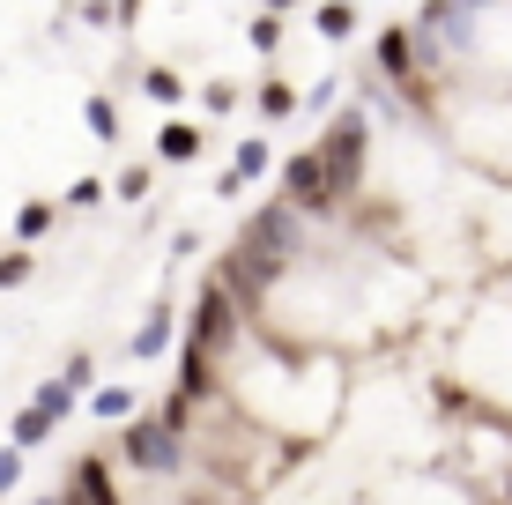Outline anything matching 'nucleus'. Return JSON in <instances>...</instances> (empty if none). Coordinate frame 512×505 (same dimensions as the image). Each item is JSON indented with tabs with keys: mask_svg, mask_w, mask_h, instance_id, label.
<instances>
[{
	"mask_svg": "<svg viewBox=\"0 0 512 505\" xmlns=\"http://www.w3.org/2000/svg\"><path fill=\"white\" fill-rule=\"evenodd\" d=\"M364 156H372V119H364V104H357V112L334 119L327 142H320V171H327V194L334 201L364 186Z\"/></svg>",
	"mask_w": 512,
	"mask_h": 505,
	"instance_id": "nucleus-1",
	"label": "nucleus"
},
{
	"mask_svg": "<svg viewBox=\"0 0 512 505\" xmlns=\"http://www.w3.org/2000/svg\"><path fill=\"white\" fill-rule=\"evenodd\" d=\"M119 454H127V468H141V476H179L186 468V431L164 424V416H127V424H119Z\"/></svg>",
	"mask_w": 512,
	"mask_h": 505,
	"instance_id": "nucleus-2",
	"label": "nucleus"
},
{
	"mask_svg": "<svg viewBox=\"0 0 512 505\" xmlns=\"http://www.w3.org/2000/svg\"><path fill=\"white\" fill-rule=\"evenodd\" d=\"M238 335H245V305H238L223 283H208L201 305H193V320H186V342H179V350H193V357L216 364V357H231Z\"/></svg>",
	"mask_w": 512,
	"mask_h": 505,
	"instance_id": "nucleus-3",
	"label": "nucleus"
},
{
	"mask_svg": "<svg viewBox=\"0 0 512 505\" xmlns=\"http://www.w3.org/2000/svg\"><path fill=\"white\" fill-rule=\"evenodd\" d=\"M297 246H305V208L297 201H268V208H253L245 216V238H238V253H253V260H290Z\"/></svg>",
	"mask_w": 512,
	"mask_h": 505,
	"instance_id": "nucleus-4",
	"label": "nucleus"
},
{
	"mask_svg": "<svg viewBox=\"0 0 512 505\" xmlns=\"http://www.w3.org/2000/svg\"><path fill=\"white\" fill-rule=\"evenodd\" d=\"M282 201H297L305 216L334 208V194H327V171H320V149H297V156H282Z\"/></svg>",
	"mask_w": 512,
	"mask_h": 505,
	"instance_id": "nucleus-5",
	"label": "nucleus"
},
{
	"mask_svg": "<svg viewBox=\"0 0 512 505\" xmlns=\"http://www.w3.org/2000/svg\"><path fill=\"white\" fill-rule=\"evenodd\" d=\"M67 505H119V483H112V461L104 454H82L75 461V476H67Z\"/></svg>",
	"mask_w": 512,
	"mask_h": 505,
	"instance_id": "nucleus-6",
	"label": "nucleus"
},
{
	"mask_svg": "<svg viewBox=\"0 0 512 505\" xmlns=\"http://www.w3.org/2000/svg\"><path fill=\"white\" fill-rule=\"evenodd\" d=\"M171 335H179V305H171V298H164V305H149V320H141V327H134V342H127V357H134V364H156V357H164V350H171Z\"/></svg>",
	"mask_w": 512,
	"mask_h": 505,
	"instance_id": "nucleus-7",
	"label": "nucleus"
},
{
	"mask_svg": "<svg viewBox=\"0 0 512 505\" xmlns=\"http://www.w3.org/2000/svg\"><path fill=\"white\" fill-rule=\"evenodd\" d=\"M372 67L386 82H416L423 67H416V38H409V23H394V30H379V45H372Z\"/></svg>",
	"mask_w": 512,
	"mask_h": 505,
	"instance_id": "nucleus-8",
	"label": "nucleus"
},
{
	"mask_svg": "<svg viewBox=\"0 0 512 505\" xmlns=\"http://www.w3.org/2000/svg\"><path fill=\"white\" fill-rule=\"evenodd\" d=\"M268 171H275V149L260 142V134H245V142H238V156H231V171H223V186H216V194H245V186H253V179H268Z\"/></svg>",
	"mask_w": 512,
	"mask_h": 505,
	"instance_id": "nucleus-9",
	"label": "nucleus"
},
{
	"mask_svg": "<svg viewBox=\"0 0 512 505\" xmlns=\"http://www.w3.org/2000/svg\"><path fill=\"white\" fill-rule=\"evenodd\" d=\"M312 30H320L327 45H349L357 38V0H320V8H312Z\"/></svg>",
	"mask_w": 512,
	"mask_h": 505,
	"instance_id": "nucleus-10",
	"label": "nucleus"
},
{
	"mask_svg": "<svg viewBox=\"0 0 512 505\" xmlns=\"http://www.w3.org/2000/svg\"><path fill=\"white\" fill-rule=\"evenodd\" d=\"M156 156H164V164H193V156H201V127H186V119H171V127L156 134Z\"/></svg>",
	"mask_w": 512,
	"mask_h": 505,
	"instance_id": "nucleus-11",
	"label": "nucleus"
},
{
	"mask_svg": "<svg viewBox=\"0 0 512 505\" xmlns=\"http://www.w3.org/2000/svg\"><path fill=\"white\" fill-rule=\"evenodd\" d=\"M30 402H38V409L52 416V424H67V416H75V409H82V394H75V387H67V379H60V372H52V379H45V387H38V394H30Z\"/></svg>",
	"mask_w": 512,
	"mask_h": 505,
	"instance_id": "nucleus-12",
	"label": "nucleus"
},
{
	"mask_svg": "<svg viewBox=\"0 0 512 505\" xmlns=\"http://www.w3.org/2000/svg\"><path fill=\"white\" fill-rule=\"evenodd\" d=\"M52 439V416L38 409V402H30V409H15V424H8V446H23V454H30V446H45Z\"/></svg>",
	"mask_w": 512,
	"mask_h": 505,
	"instance_id": "nucleus-13",
	"label": "nucleus"
},
{
	"mask_svg": "<svg viewBox=\"0 0 512 505\" xmlns=\"http://www.w3.org/2000/svg\"><path fill=\"white\" fill-rule=\"evenodd\" d=\"M90 416H104V424L134 416V387H90Z\"/></svg>",
	"mask_w": 512,
	"mask_h": 505,
	"instance_id": "nucleus-14",
	"label": "nucleus"
},
{
	"mask_svg": "<svg viewBox=\"0 0 512 505\" xmlns=\"http://www.w3.org/2000/svg\"><path fill=\"white\" fill-rule=\"evenodd\" d=\"M141 97L179 104V97H186V75H179V67H149V75H141Z\"/></svg>",
	"mask_w": 512,
	"mask_h": 505,
	"instance_id": "nucleus-15",
	"label": "nucleus"
},
{
	"mask_svg": "<svg viewBox=\"0 0 512 505\" xmlns=\"http://www.w3.org/2000/svg\"><path fill=\"white\" fill-rule=\"evenodd\" d=\"M82 119H90V134H97V142H119V104L104 97V90H97L90 104H82Z\"/></svg>",
	"mask_w": 512,
	"mask_h": 505,
	"instance_id": "nucleus-16",
	"label": "nucleus"
},
{
	"mask_svg": "<svg viewBox=\"0 0 512 505\" xmlns=\"http://www.w3.org/2000/svg\"><path fill=\"white\" fill-rule=\"evenodd\" d=\"M45 231H52V201H30L23 216H15V246H38Z\"/></svg>",
	"mask_w": 512,
	"mask_h": 505,
	"instance_id": "nucleus-17",
	"label": "nucleus"
},
{
	"mask_svg": "<svg viewBox=\"0 0 512 505\" xmlns=\"http://www.w3.org/2000/svg\"><path fill=\"white\" fill-rule=\"evenodd\" d=\"M104 194H119V201H149V164H127L119 179H104Z\"/></svg>",
	"mask_w": 512,
	"mask_h": 505,
	"instance_id": "nucleus-18",
	"label": "nucleus"
},
{
	"mask_svg": "<svg viewBox=\"0 0 512 505\" xmlns=\"http://www.w3.org/2000/svg\"><path fill=\"white\" fill-rule=\"evenodd\" d=\"M297 112V90L290 82H260V119H290Z\"/></svg>",
	"mask_w": 512,
	"mask_h": 505,
	"instance_id": "nucleus-19",
	"label": "nucleus"
},
{
	"mask_svg": "<svg viewBox=\"0 0 512 505\" xmlns=\"http://www.w3.org/2000/svg\"><path fill=\"white\" fill-rule=\"evenodd\" d=\"M60 379H67L75 394H90V387H97V357H67V372H60Z\"/></svg>",
	"mask_w": 512,
	"mask_h": 505,
	"instance_id": "nucleus-20",
	"label": "nucleus"
},
{
	"mask_svg": "<svg viewBox=\"0 0 512 505\" xmlns=\"http://www.w3.org/2000/svg\"><path fill=\"white\" fill-rule=\"evenodd\" d=\"M23 483V446H0V498Z\"/></svg>",
	"mask_w": 512,
	"mask_h": 505,
	"instance_id": "nucleus-21",
	"label": "nucleus"
},
{
	"mask_svg": "<svg viewBox=\"0 0 512 505\" xmlns=\"http://www.w3.org/2000/svg\"><path fill=\"white\" fill-rule=\"evenodd\" d=\"M282 38V15H253V52H275Z\"/></svg>",
	"mask_w": 512,
	"mask_h": 505,
	"instance_id": "nucleus-22",
	"label": "nucleus"
},
{
	"mask_svg": "<svg viewBox=\"0 0 512 505\" xmlns=\"http://www.w3.org/2000/svg\"><path fill=\"white\" fill-rule=\"evenodd\" d=\"M104 201V179H75L67 186V208H97Z\"/></svg>",
	"mask_w": 512,
	"mask_h": 505,
	"instance_id": "nucleus-23",
	"label": "nucleus"
},
{
	"mask_svg": "<svg viewBox=\"0 0 512 505\" xmlns=\"http://www.w3.org/2000/svg\"><path fill=\"white\" fill-rule=\"evenodd\" d=\"M30 275V253H0V290H15Z\"/></svg>",
	"mask_w": 512,
	"mask_h": 505,
	"instance_id": "nucleus-24",
	"label": "nucleus"
},
{
	"mask_svg": "<svg viewBox=\"0 0 512 505\" xmlns=\"http://www.w3.org/2000/svg\"><path fill=\"white\" fill-rule=\"evenodd\" d=\"M334 90H342V82H334V75H320V82L305 90V112H327V104H334Z\"/></svg>",
	"mask_w": 512,
	"mask_h": 505,
	"instance_id": "nucleus-25",
	"label": "nucleus"
},
{
	"mask_svg": "<svg viewBox=\"0 0 512 505\" xmlns=\"http://www.w3.org/2000/svg\"><path fill=\"white\" fill-rule=\"evenodd\" d=\"M82 23L104 30V23H119V15H112V0H90V8H82Z\"/></svg>",
	"mask_w": 512,
	"mask_h": 505,
	"instance_id": "nucleus-26",
	"label": "nucleus"
},
{
	"mask_svg": "<svg viewBox=\"0 0 512 505\" xmlns=\"http://www.w3.org/2000/svg\"><path fill=\"white\" fill-rule=\"evenodd\" d=\"M134 8H141V0H112V15H119V23H134Z\"/></svg>",
	"mask_w": 512,
	"mask_h": 505,
	"instance_id": "nucleus-27",
	"label": "nucleus"
},
{
	"mask_svg": "<svg viewBox=\"0 0 512 505\" xmlns=\"http://www.w3.org/2000/svg\"><path fill=\"white\" fill-rule=\"evenodd\" d=\"M260 8H268V15H290V8H297V0H260Z\"/></svg>",
	"mask_w": 512,
	"mask_h": 505,
	"instance_id": "nucleus-28",
	"label": "nucleus"
},
{
	"mask_svg": "<svg viewBox=\"0 0 512 505\" xmlns=\"http://www.w3.org/2000/svg\"><path fill=\"white\" fill-rule=\"evenodd\" d=\"M468 8H475V15H483V8H498V0H468Z\"/></svg>",
	"mask_w": 512,
	"mask_h": 505,
	"instance_id": "nucleus-29",
	"label": "nucleus"
},
{
	"mask_svg": "<svg viewBox=\"0 0 512 505\" xmlns=\"http://www.w3.org/2000/svg\"><path fill=\"white\" fill-rule=\"evenodd\" d=\"M38 505H67V498H60V491H52V498H38Z\"/></svg>",
	"mask_w": 512,
	"mask_h": 505,
	"instance_id": "nucleus-30",
	"label": "nucleus"
},
{
	"mask_svg": "<svg viewBox=\"0 0 512 505\" xmlns=\"http://www.w3.org/2000/svg\"><path fill=\"white\" fill-rule=\"evenodd\" d=\"M498 505H512V476H505V498H498Z\"/></svg>",
	"mask_w": 512,
	"mask_h": 505,
	"instance_id": "nucleus-31",
	"label": "nucleus"
}]
</instances>
